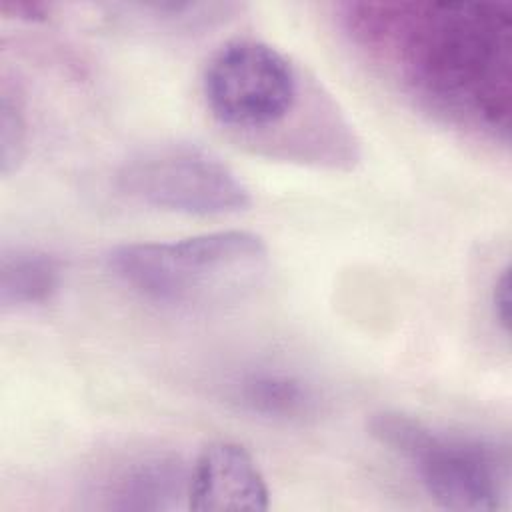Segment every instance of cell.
I'll return each mask as SVG.
<instances>
[{
	"instance_id": "cell-9",
	"label": "cell",
	"mask_w": 512,
	"mask_h": 512,
	"mask_svg": "<svg viewBox=\"0 0 512 512\" xmlns=\"http://www.w3.org/2000/svg\"><path fill=\"white\" fill-rule=\"evenodd\" d=\"M62 284L60 260L38 248H12L0 256L2 308H30L50 302Z\"/></svg>"
},
{
	"instance_id": "cell-7",
	"label": "cell",
	"mask_w": 512,
	"mask_h": 512,
	"mask_svg": "<svg viewBox=\"0 0 512 512\" xmlns=\"http://www.w3.org/2000/svg\"><path fill=\"white\" fill-rule=\"evenodd\" d=\"M232 400L248 414L274 422H302L316 414V390L298 374L260 368L232 384Z\"/></svg>"
},
{
	"instance_id": "cell-1",
	"label": "cell",
	"mask_w": 512,
	"mask_h": 512,
	"mask_svg": "<svg viewBox=\"0 0 512 512\" xmlns=\"http://www.w3.org/2000/svg\"><path fill=\"white\" fill-rule=\"evenodd\" d=\"M340 16L352 42L418 104L508 142L510 2H352Z\"/></svg>"
},
{
	"instance_id": "cell-12",
	"label": "cell",
	"mask_w": 512,
	"mask_h": 512,
	"mask_svg": "<svg viewBox=\"0 0 512 512\" xmlns=\"http://www.w3.org/2000/svg\"><path fill=\"white\" fill-rule=\"evenodd\" d=\"M4 14H16V18L24 20H44L46 18V6L44 4H32V2H4L2 4Z\"/></svg>"
},
{
	"instance_id": "cell-10",
	"label": "cell",
	"mask_w": 512,
	"mask_h": 512,
	"mask_svg": "<svg viewBox=\"0 0 512 512\" xmlns=\"http://www.w3.org/2000/svg\"><path fill=\"white\" fill-rule=\"evenodd\" d=\"M28 138V120L24 98L16 88L2 86L0 96V172L2 176L18 170Z\"/></svg>"
},
{
	"instance_id": "cell-11",
	"label": "cell",
	"mask_w": 512,
	"mask_h": 512,
	"mask_svg": "<svg viewBox=\"0 0 512 512\" xmlns=\"http://www.w3.org/2000/svg\"><path fill=\"white\" fill-rule=\"evenodd\" d=\"M490 304H492L496 322L500 324V328L504 332H508V328H510V270H508V266H504L500 270V274L496 276V280L492 284Z\"/></svg>"
},
{
	"instance_id": "cell-5",
	"label": "cell",
	"mask_w": 512,
	"mask_h": 512,
	"mask_svg": "<svg viewBox=\"0 0 512 512\" xmlns=\"http://www.w3.org/2000/svg\"><path fill=\"white\" fill-rule=\"evenodd\" d=\"M302 78L296 64L258 38H232L206 62L202 96L212 118L240 132L270 130L298 106Z\"/></svg>"
},
{
	"instance_id": "cell-4",
	"label": "cell",
	"mask_w": 512,
	"mask_h": 512,
	"mask_svg": "<svg viewBox=\"0 0 512 512\" xmlns=\"http://www.w3.org/2000/svg\"><path fill=\"white\" fill-rule=\"evenodd\" d=\"M128 198L168 212L218 216L250 206V190L212 150L190 142H158L132 152L116 170Z\"/></svg>"
},
{
	"instance_id": "cell-6",
	"label": "cell",
	"mask_w": 512,
	"mask_h": 512,
	"mask_svg": "<svg viewBox=\"0 0 512 512\" xmlns=\"http://www.w3.org/2000/svg\"><path fill=\"white\" fill-rule=\"evenodd\" d=\"M186 506L200 512H262L270 506V488L242 444L214 440L198 452L188 470Z\"/></svg>"
},
{
	"instance_id": "cell-8",
	"label": "cell",
	"mask_w": 512,
	"mask_h": 512,
	"mask_svg": "<svg viewBox=\"0 0 512 512\" xmlns=\"http://www.w3.org/2000/svg\"><path fill=\"white\" fill-rule=\"evenodd\" d=\"M188 474L172 458H144L124 468L112 480L114 502L112 508L120 510H168L180 496L186 500Z\"/></svg>"
},
{
	"instance_id": "cell-2",
	"label": "cell",
	"mask_w": 512,
	"mask_h": 512,
	"mask_svg": "<svg viewBox=\"0 0 512 512\" xmlns=\"http://www.w3.org/2000/svg\"><path fill=\"white\" fill-rule=\"evenodd\" d=\"M106 264L134 294L178 310H218L264 282L270 252L250 230H216L166 242L114 246Z\"/></svg>"
},
{
	"instance_id": "cell-3",
	"label": "cell",
	"mask_w": 512,
	"mask_h": 512,
	"mask_svg": "<svg viewBox=\"0 0 512 512\" xmlns=\"http://www.w3.org/2000/svg\"><path fill=\"white\" fill-rule=\"evenodd\" d=\"M370 436L402 458L428 498L452 512L506 510L512 460L506 444L488 436L450 432L398 410L372 414Z\"/></svg>"
}]
</instances>
